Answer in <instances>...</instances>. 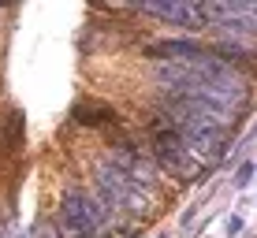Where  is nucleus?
Returning a JSON list of instances; mask_svg holds the SVG:
<instances>
[{"instance_id":"f257e3e1","label":"nucleus","mask_w":257,"mask_h":238,"mask_svg":"<svg viewBox=\"0 0 257 238\" xmlns=\"http://www.w3.org/2000/svg\"><path fill=\"white\" fill-rule=\"evenodd\" d=\"M60 223H64V231L71 238H93L108 223V208H104V201L93 197V193L71 190L64 197V208H60Z\"/></svg>"},{"instance_id":"f03ea898","label":"nucleus","mask_w":257,"mask_h":238,"mask_svg":"<svg viewBox=\"0 0 257 238\" xmlns=\"http://www.w3.org/2000/svg\"><path fill=\"white\" fill-rule=\"evenodd\" d=\"M153 164H161L164 171L179 175V179H190V175H198V164H194V156L187 153L183 138L175 134V130L168 127L164 119L153 123Z\"/></svg>"},{"instance_id":"7ed1b4c3","label":"nucleus","mask_w":257,"mask_h":238,"mask_svg":"<svg viewBox=\"0 0 257 238\" xmlns=\"http://www.w3.org/2000/svg\"><path fill=\"white\" fill-rule=\"evenodd\" d=\"M149 12L161 15V19L183 23V26H201V19H205V12H201V8H194V4H153Z\"/></svg>"},{"instance_id":"20e7f679","label":"nucleus","mask_w":257,"mask_h":238,"mask_svg":"<svg viewBox=\"0 0 257 238\" xmlns=\"http://www.w3.org/2000/svg\"><path fill=\"white\" fill-rule=\"evenodd\" d=\"M250 175H253V164L246 160L242 167H238V186H242V182H250Z\"/></svg>"}]
</instances>
